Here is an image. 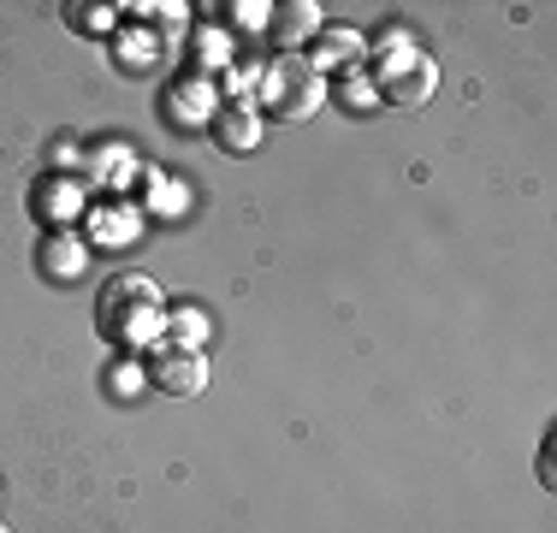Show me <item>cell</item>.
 Segmentation results:
<instances>
[{"label": "cell", "instance_id": "obj_1", "mask_svg": "<svg viewBox=\"0 0 557 533\" xmlns=\"http://www.w3.org/2000/svg\"><path fill=\"white\" fill-rule=\"evenodd\" d=\"M362 77L374 84V96L386 101V107H409V113H416V107H428L433 89H440V65H433L421 48H409V42H397L386 60H374Z\"/></svg>", "mask_w": 557, "mask_h": 533}, {"label": "cell", "instance_id": "obj_2", "mask_svg": "<svg viewBox=\"0 0 557 533\" xmlns=\"http://www.w3.org/2000/svg\"><path fill=\"white\" fill-rule=\"evenodd\" d=\"M268 107L278 119H314L326 107V77L314 72L309 60L285 53V60H273V72H268Z\"/></svg>", "mask_w": 557, "mask_h": 533}, {"label": "cell", "instance_id": "obj_3", "mask_svg": "<svg viewBox=\"0 0 557 533\" xmlns=\"http://www.w3.org/2000/svg\"><path fill=\"white\" fill-rule=\"evenodd\" d=\"M149 380L166 397H202L208 392V356L202 344H161L149 350Z\"/></svg>", "mask_w": 557, "mask_h": 533}, {"label": "cell", "instance_id": "obj_4", "mask_svg": "<svg viewBox=\"0 0 557 533\" xmlns=\"http://www.w3.org/2000/svg\"><path fill=\"white\" fill-rule=\"evenodd\" d=\"M214 142L225 154H256L261 149V113L249 101H225V107H214Z\"/></svg>", "mask_w": 557, "mask_h": 533}, {"label": "cell", "instance_id": "obj_5", "mask_svg": "<svg viewBox=\"0 0 557 533\" xmlns=\"http://www.w3.org/2000/svg\"><path fill=\"white\" fill-rule=\"evenodd\" d=\"M314 30H321V7H314V0H285V7L268 12V36L285 53L297 48V42H309Z\"/></svg>", "mask_w": 557, "mask_h": 533}, {"label": "cell", "instance_id": "obj_6", "mask_svg": "<svg viewBox=\"0 0 557 533\" xmlns=\"http://www.w3.org/2000/svg\"><path fill=\"white\" fill-rule=\"evenodd\" d=\"M362 48H368V42H362V30H344V24H338V30H326V36H321V48H314V60H309V65H314L321 77H326V72H356Z\"/></svg>", "mask_w": 557, "mask_h": 533}, {"label": "cell", "instance_id": "obj_7", "mask_svg": "<svg viewBox=\"0 0 557 533\" xmlns=\"http://www.w3.org/2000/svg\"><path fill=\"white\" fill-rule=\"evenodd\" d=\"M338 101H350V113H374V107H380L374 84H368L362 72H344V77H338Z\"/></svg>", "mask_w": 557, "mask_h": 533}, {"label": "cell", "instance_id": "obj_8", "mask_svg": "<svg viewBox=\"0 0 557 533\" xmlns=\"http://www.w3.org/2000/svg\"><path fill=\"white\" fill-rule=\"evenodd\" d=\"M0 533H12V528H7V522H0Z\"/></svg>", "mask_w": 557, "mask_h": 533}]
</instances>
